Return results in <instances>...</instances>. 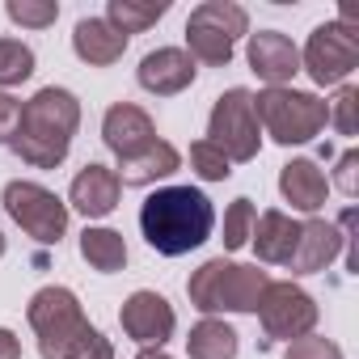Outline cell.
<instances>
[{"label":"cell","instance_id":"obj_1","mask_svg":"<svg viewBox=\"0 0 359 359\" xmlns=\"http://www.w3.org/2000/svg\"><path fill=\"white\" fill-rule=\"evenodd\" d=\"M81 127V102L72 89L47 85L30 102H22V123L9 140V152L30 169H60L72 152V135Z\"/></svg>","mask_w":359,"mask_h":359},{"label":"cell","instance_id":"obj_2","mask_svg":"<svg viewBox=\"0 0 359 359\" xmlns=\"http://www.w3.org/2000/svg\"><path fill=\"white\" fill-rule=\"evenodd\" d=\"M216 208L199 187H161L140 208V233L161 258H182L212 241Z\"/></svg>","mask_w":359,"mask_h":359},{"label":"cell","instance_id":"obj_3","mask_svg":"<svg viewBox=\"0 0 359 359\" xmlns=\"http://www.w3.org/2000/svg\"><path fill=\"white\" fill-rule=\"evenodd\" d=\"M271 275L258 262H233V258H208L187 279V296L203 317L216 313H258V300L266 292Z\"/></svg>","mask_w":359,"mask_h":359},{"label":"cell","instance_id":"obj_4","mask_svg":"<svg viewBox=\"0 0 359 359\" xmlns=\"http://www.w3.org/2000/svg\"><path fill=\"white\" fill-rule=\"evenodd\" d=\"M254 114H258L262 135H271V140L283 144V148L317 140V135L325 131V123H330L325 97H317V93H309V89H292V85L254 93Z\"/></svg>","mask_w":359,"mask_h":359},{"label":"cell","instance_id":"obj_5","mask_svg":"<svg viewBox=\"0 0 359 359\" xmlns=\"http://www.w3.org/2000/svg\"><path fill=\"white\" fill-rule=\"evenodd\" d=\"M237 39H250V13L233 0H203L187 18V55L203 68H229Z\"/></svg>","mask_w":359,"mask_h":359},{"label":"cell","instance_id":"obj_6","mask_svg":"<svg viewBox=\"0 0 359 359\" xmlns=\"http://www.w3.org/2000/svg\"><path fill=\"white\" fill-rule=\"evenodd\" d=\"M26 321H30V330H34V338H39V355H43V359H64L68 346H72V342L81 338V330L89 325V321H85V309H81V300H76V292H72V287H60V283L39 287V292L30 296Z\"/></svg>","mask_w":359,"mask_h":359},{"label":"cell","instance_id":"obj_7","mask_svg":"<svg viewBox=\"0 0 359 359\" xmlns=\"http://www.w3.org/2000/svg\"><path fill=\"white\" fill-rule=\"evenodd\" d=\"M0 203H5L9 220L39 245H60L68 237V203L47 191L43 182H30V177H13V182L0 191Z\"/></svg>","mask_w":359,"mask_h":359},{"label":"cell","instance_id":"obj_8","mask_svg":"<svg viewBox=\"0 0 359 359\" xmlns=\"http://www.w3.org/2000/svg\"><path fill=\"white\" fill-rule=\"evenodd\" d=\"M208 140L233 161V165H245L262 152V127H258V114H254V93L233 85L216 97L212 114H208Z\"/></svg>","mask_w":359,"mask_h":359},{"label":"cell","instance_id":"obj_9","mask_svg":"<svg viewBox=\"0 0 359 359\" xmlns=\"http://www.w3.org/2000/svg\"><path fill=\"white\" fill-rule=\"evenodd\" d=\"M300 68L313 76V85L330 89V85H346V76L359 68V30L355 22L342 13L338 22H325L309 34L304 51H300Z\"/></svg>","mask_w":359,"mask_h":359},{"label":"cell","instance_id":"obj_10","mask_svg":"<svg viewBox=\"0 0 359 359\" xmlns=\"http://www.w3.org/2000/svg\"><path fill=\"white\" fill-rule=\"evenodd\" d=\"M317 317H321L317 300L300 283H292V279H279V283L271 279L266 292H262V300H258V321H262V334L271 342L309 338L317 330Z\"/></svg>","mask_w":359,"mask_h":359},{"label":"cell","instance_id":"obj_11","mask_svg":"<svg viewBox=\"0 0 359 359\" xmlns=\"http://www.w3.org/2000/svg\"><path fill=\"white\" fill-rule=\"evenodd\" d=\"M355 224V212H342L338 224L321 220V216H309L300 220V233H296V245H292V258L283 262L292 275H317L325 271L342 250H346V233Z\"/></svg>","mask_w":359,"mask_h":359},{"label":"cell","instance_id":"obj_12","mask_svg":"<svg viewBox=\"0 0 359 359\" xmlns=\"http://www.w3.org/2000/svg\"><path fill=\"white\" fill-rule=\"evenodd\" d=\"M118 325H123V334H127L131 342H140V346H165V342L173 338V330H177V313H173V304H169L161 292L140 287V292H131V296L123 300Z\"/></svg>","mask_w":359,"mask_h":359},{"label":"cell","instance_id":"obj_13","mask_svg":"<svg viewBox=\"0 0 359 359\" xmlns=\"http://www.w3.org/2000/svg\"><path fill=\"white\" fill-rule=\"evenodd\" d=\"M195 76H199V64L182 47H156L135 68L140 89L152 93V97H177V93H187L195 85Z\"/></svg>","mask_w":359,"mask_h":359},{"label":"cell","instance_id":"obj_14","mask_svg":"<svg viewBox=\"0 0 359 359\" xmlns=\"http://www.w3.org/2000/svg\"><path fill=\"white\" fill-rule=\"evenodd\" d=\"M245 60H250V72H254L266 89H279V85H287V81L300 72V47H296L287 34H279V30H258V34H250Z\"/></svg>","mask_w":359,"mask_h":359},{"label":"cell","instance_id":"obj_15","mask_svg":"<svg viewBox=\"0 0 359 359\" xmlns=\"http://www.w3.org/2000/svg\"><path fill=\"white\" fill-rule=\"evenodd\" d=\"M102 144H106L118 161H127V156H135V152H144V148L156 144V123L148 118L144 106H135V102H114V106L102 114Z\"/></svg>","mask_w":359,"mask_h":359},{"label":"cell","instance_id":"obj_16","mask_svg":"<svg viewBox=\"0 0 359 359\" xmlns=\"http://www.w3.org/2000/svg\"><path fill=\"white\" fill-rule=\"evenodd\" d=\"M123 199V182H118V173L102 161H89L76 177H72V187H68V203L85 216V220H102L118 208Z\"/></svg>","mask_w":359,"mask_h":359},{"label":"cell","instance_id":"obj_17","mask_svg":"<svg viewBox=\"0 0 359 359\" xmlns=\"http://www.w3.org/2000/svg\"><path fill=\"white\" fill-rule=\"evenodd\" d=\"M279 195H283V203H292V212L317 216L325 208V195H330V177L321 173L317 161L296 156L279 169Z\"/></svg>","mask_w":359,"mask_h":359},{"label":"cell","instance_id":"obj_18","mask_svg":"<svg viewBox=\"0 0 359 359\" xmlns=\"http://www.w3.org/2000/svg\"><path fill=\"white\" fill-rule=\"evenodd\" d=\"M127 43H131V39H123L106 18H81L76 30H72V51H76V60L89 64V68H110V64H118L123 51H127Z\"/></svg>","mask_w":359,"mask_h":359},{"label":"cell","instance_id":"obj_19","mask_svg":"<svg viewBox=\"0 0 359 359\" xmlns=\"http://www.w3.org/2000/svg\"><path fill=\"white\" fill-rule=\"evenodd\" d=\"M296 233H300V220H292L283 208H266V212L254 220L250 245H254V254H258L262 266H283V262L292 258Z\"/></svg>","mask_w":359,"mask_h":359},{"label":"cell","instance_id":"obj_20","mask_svg":"<svg viewBox=\"0 0 359 359\" xmlns=\"http://www.w3.org/2000/svg\"><path fill=\"white\" fill-rule=\"evenodd\" d=\"M177 169H182V152H177L169 140H156L152 148H144V152L118 161L114 173H118V182H123V187L144 191V187H156V182H165V177H173Z\"/></svg>","mask_w":359,"mask_h":359},{"label":"cell","instance_id":"obj_21","mask_svg":"<svg viewBox=\"0 0 359 359\" xmlns=\"http://www.w3.org/2000/svg\"><path fill=\"white\" fill-rule=\"evenodd\" d=\"M237 351H241V334L224 317H203L187 334V355L191 359H237Z\"/></svg>","mask_w":359,"mask_h":359},{"label":"cell","instance_id":"obj_22","mask_svg":"<svg viewBox=\"0 0 359 359\" xmlns=\"http://www.w3.org/2000/svg\"><path fill=\"white\" fill-rule=\"evenodd\" d=\"M81 258L97 275H118L127 266V241H123V233H114L106 224H89L81 233Z\"/></svg>","mask_w":359,"mask_h":359},{"label":"cell","instance_id":"obj_23","mask_svg":"<svg viewBox=\"0 0 359 359\" xmlns=\"http://www.w3.org/2000/svg\"><path fill=\"white\" fill-rule=\"evenodd\" d=\"M165 13H169V0H106V22L123 39L152 30Z\"/></svg>","mask_w":359,"mask_h":359},{"label":"cell","instance_id":"obj_24","mask_svg":"<svg viewBox=\"0 0 359 359\" xmlns=\"http://www.w3.org/2000/svg\"><path fill=\"white\" fill-rule=\"evenodd\" d=\"M34 68H39V60L22 39H0V89L9 93V89L26 85L34 76Z\"/></svg>","mask_w":359,"mask_h":359},{"label":"cell","instance_id":"obj_25","mask_svg":"<svg viewBox=\"0 0 359 359\" xmlns=\"http://www.w3.org/2000/svg\"><path fill=\"white\" fill-rule=\"evenodd\" d=\"M254 220H258V208H254V199H233L229 203V212H224V250L233 254V250H241V245H250V233H254Z\"/></svg>","mask_w":359,"mask_h":359},{"label":"cell","instance_id":"obj_26","mask_svg":"<svg viewBox=\"0 0 359 359\" xmlns=\"http://www.w3.org/2000/svg\"><path fill=\"white\" fill-rule=\"evenodd\" d=\"M5 13H9V22L22 26V30H47V26H55L60 5H55V0H9Z\"/></svg>","mask_w":359,"mask_h":359},{"label":"cell","instance_id":"obj_27","mask_svg":"<svg viewBox=\"0 0 359 359\" xmlns=\"http://www.w3.org/2000/svg\"><path fill=\"white\" fill-rule=\"evenodd\" d=\"M191 169L203 177V182H224V177L233 173V161H229L212 140H195V144H191Z\"/></svg>","mask_w":359,"mask_h":359},{"label":"cell","instance_id":"obj_28","mask_svg":"<svg viewBox=\"0 0 359 359\" xmlns=\"http://www.w3.org/2000/svg\"><path fill=\"white\" fill-rule=\"evenodd\" d=\"M355 106H359V89L355 85H338V93L325 102V110H330V123L325 127H334L338 135H355Z\"/></svg>","mask_w":359,"mask_h":359},{"label":"cell","instance_id":"obj_29","mask_svg":"<svg viewBox=\"0 0 359 359\" xmlns=\"http://www.w3.org/2000/svg\"><path fill=\"white\" fill-rule=\"evenodd\" d=\"M283 359H346V355H342V346H338L334 338L309 334V338H296V342H287Z\"/></svg>","mask_w":359,"mask_h":359},{"label":"cell","instance_id":"obj_30","mask_svg":"<svg viewBox=\"0 0 359 359\" xmlns=\"http://www.w3.org/2000/svg\"><path fill=\"white\" fill-rule=\"evenodd\" d=\"M64 359H114V346H110V338H106L97 325H85L81 338L68 346Z\"/></svg>","mask_w":359,"mask_h":359},{"label":"cell","instance_id":"obj_31","mask_svg":"<svg viewBox=\"0 0 359 359\" xmlns=\"http://www.w3.org/2000/svg\"><path fill=\"white\" fill-rule=\"evenodd\" d=\"M334 187H338L346 199L359 195V152H355V148H346V152L338 156V165H334Z\"/></svg>","mask_w":359,"mask_h":359},{"label":"cell","instance_id":"obj_32","mask_svg":"<svg viewBox=\"0 0 359 359\" xmlns=\"http://www.w3.org/2000/svg\"><path fill=\"white\" fill-rule=\"evenodd\" d=\"M18 123H22V97H13V93L0 89V144L13 140Z\"/></svg>","mask_w":359,"mask_h":359},{"label":"cell","instance_id":"obj_33","mask_svg":"<svg viewBox=\"0 0 359 359\" xmlns=\"http://www.w3.org/2000/svg\"><path fill=\"white\" fill-rule=\"evenodd\" d=\"M0 359H22V342L9 325H0Z\"/></svg>","mask_w":359,"mask_h":359},{"label":"cell","instance_id":"obj_34","mask_svg":"<svg viewBox=\"0 0 359 359\" xmlns=\"http://www.w3.org/2000/svg\"><path fill=\"white\" fill-rule=\"evenodd\" d=\"M135 359H173V355H169L165 346H140V355H135Z\"/></svg>","mask_w":359,"mask_h":359},{"label":"cell","instance_id":"obj_35","mask_svg":"<svg viewBox=\"0 0 359 359\" xmlns=\"http://www.w3.org/2000/svg\"><path fill=\"white\" fill-rule=\"evenodd\" d=\"M0 258H5V233H0Z\"/></svg>","mask_w":359,"mask_h":359}]
</instances>
